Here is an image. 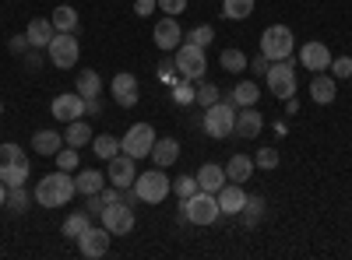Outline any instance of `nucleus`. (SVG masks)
<instances>
[{"mask_svg": "<svg viewBox=\"0 0 352 260\" xmlns=\"http://www.w3.org/2000/svg\"><path fill=\"white\" fill-rule=\"evenodd\" d=\"M74 193H78L74 176L64 172V169H56V172H50V176H43L36 183V204L39 208H64Z\"/></svg>", "mask_w": 352, "mask_h": 260, "instance_id": "f257e3e1", "label": "nucleus"}, {"mask_svg": "<svg viewBox=\"0 0 352 260\" xmlns=\"http://www.w3.org/2000/svg\"><path fill=\"white\" fill-rule=\"evenodd\" d=\"M28 172H32V162H28V152H21L14 141L0 144V180L8 187H25Z\"/></svg>", "mask_w": 352, "mask_h": 260, "instance_id": "f03ea898", "label": "nucleus"}, {"mask_svg": "<svg viewBox=\"0 0 352 260\" xmlns=\"http://www.w3.org/2000/svg\"><path fill=\"white\" fill-rule=\"evenodd\" d=\"M219 215H222L219 197L208 193V190H197L194 197L184 200V208H180V222H190V225H215Z\"/></svg>", "mask_w": 352, "mask_h": 260, "instance_id": "7ed1b4c3", "label": "nucleus"}, {"mask_svg": "<svg viewBox=\"0 0 352 260\" xmlns=\"http://www.w3.org/2000/svg\"><path fill=\"white\" fill-rule=\"evenodd\" d=\"M134 193H138V200L141 204H162V200L169 197V190H173V180L166 176V169H148V172H138V180H134V187H131Z\"/></svg>", "mask_w": 352, "mask_h": 260, "instance_id": "20e7f679", "label": "nucleus"}, {"mask_svg": "<svg viewBox=\"0 0 352 260\" xmlns=\"http://www.w3.org/2000/svg\"><path fill=\"white\" fill-rule=\"evenodd\" d=\"M292 46H296V39H292L289 25H268L261 32V53L268 56V60H292Z\"/></svg>", "mask_w": 352, "mask_h": 260, "instance_id": "39448f33", "label": "nucleus"}, {"mask_svg": "<svg viewBox=\"0 0 352 260\" xmlns=\"http://www.w3.org/2000/svg\"><path fill=\"white\" fill-rule=\"evenodd\" d=\"M232 130H236V106H232V102H222L219 99L215 106L204 109V134H208V137L222 141Z\"/></svg>", "mask_w": 352, "mask_h": 260, "instance_id": "423d86ee", "label": "nucleus"}, {"mask_svg": "<svg viewBox=\"0 0 352 260\" xmlns=\"http://www.w3.org/2000/svg\"><path fill=\"white\" fill-rule=\"evenodd\" d=\"M264 81H268V92L282 102L296 95V67H292V60H275L264 71Z\"/></svg>", "mask_w": 352, "mask_h": 260, "instance_id": "0eeeda50", "label": "nucleus"}, {"mask_svg": "<svg viewBox=\"0 0 352 260\" xmlns=\"http://www.w3.org/2000/svg\"><path fill=\"white\" fill-rule=\"evenodd\" d=\"M176 71L184 74V81H204V71H208V60H204V49L194 43H180L176 46Z\"/></svg>", "mask_w": 352, "mask_h": 260, "instance_id": "6e6552de", "label": "nucleus"}, {"mask_svg": "<svg viewBox=\"0 0 352 260\" xmlns=\"http://www.w3.org/2000/svg\"><path fill=\"white\" fill-rule=\"evenodd\" d=\"M155 148V130L152 123H134L124 137H120V152L131 155V158H148Z\"/></svg>", "mask_w": 352, "mask_h": 260, "instance_id": "1a4fd4ad", "label": "nucleus"}, {"mask_svg": "<svg viewBox=\"0 0 352 260\" xmlns=\"http://www.w3.org/2000/svg\"><path fill=\"white\" fill-rule=\"evenodd\" d=\"M46 53H50V64H53V67L67 71V67H74V64H78V56H81V46H78L74 32H56V36L50 39Z\"/></svg>", "mask_w": 352, "mask_h": 260, "instance_id": "9d476101", "label": "nucleus"}, {"mask_svg": "<svg viewBox=\"0 0 352 260\" xmlns=\"http://www.w3.org/2000/svg\"><path fill=\"white\" fill-rule=\"evenodd\" d=\"M99 218H102V228H106L109 236H131V233H134V208L124 204V200L106 204V208L99 211Z\"/></svg>", "mask_w": 352, "mask_h": 260, "instance_id": "9b49d317", "label": "nucleus"}, {"mask_svg": "<svg viewBox=\"0 0 352 260\" xmlns=\"http://www.w3.org/2000/svg\"><path fill=\"white\" fill-rule=\"evenodd\" d=\"M109 233L102 225H88L85 233L78 236V250H81V257H88V260H99V257H106L109 253Z\"/></svg>", "mask_w": 352, "mask_h": 260, "instance_id": "f8f14e48", "label": "nucleus"}, {"mask_svg": "<svg viewBox=\"0 0 352 260\" xmlns=\"http://www.w3.org/2000/svg\"><path fill=\"white\" fill-rule=\"evenodd\" d=\"M134 162H138V158H131V155H116V158H109L106 180H109L113 187H120V190H131L134 180H138V165H134Z\"/></svg>", "mask_w": 352, "mask_h": 260, "instance_id": "ddd939ff", "label": "nucleus"}, {"mask_svg": "<svg viewBox=\"0 0 352 260\" xmlns=\"http://www.w3.org/2000/svg\"><path fill=\"white\" fill-rule=\"evenodd\" d=\"M53 117L60 120V123H71V120H81L85 117V99L78 92H64V95H56L53 99Z\"/></svg>", "mask_w": 352, "mask_h": 260, "instance_id": "4468645a", "label": "nucleus"}, {"mask_svg": "<svg viewBox=\"0 0 352 260\" xmlns=\"http://www.w3.org/2000/svg\"><path fill=\"white\" fill-rule=\"evenodd\" d=\"M184 43V28H180V21L176 18H159L155 21V46L159 49H166V53H176V46Z\"/></svg>", "mask_w": 352, "mask_h": 260, "instance_id": "2eb2a0df", "label": "nucleus"}, {"mask_svg": "<svg viewBox=\"0 0 352 260\" xmlns=\"http://www.w3.org/2000/svg\"><path fill=\"white\" fill-rule=\"evenodd\" d=\"M300 64L307 67V71H314V74H320V71H328L331 67V49L324 46V43H307L303 49H300Z\"/></svg>", "mask_w": 352, "mask_h": 260, "instance_id": "dca6fc26", "label": "nucleus"}, {"mask_svg": "<svg viewBox=\"0 0 352 260\" xmlns=\"http://www.w3.org/2000/svg\"><path fill=\"white\" fill-rule=\"evenodd\" d=\"M219 208H222V215H240L243 211V204H247V190H243V183H226L219 193Z\"/></svg>", "mask_w": 352, "mask_h": 260, "instance_id": "f3484780", "label": "nucleus"}, {"mask_svg": "<svg viewBox=\"0 0 352 260\" xmlns=\"http://www.w3.org/2000/svg\"><path fill=\"white\" fill-rule=\"evenodd\" d=\"M226 183H229V176H226V169H222V165H215V162H204V165L197 169V187H201V190L219 193Z\"/></svg>", "mask_w": 352, "mask_h": 260, "instance_id": "a211bd4d", "label": "nucleus"}, {"mask_svg": "<svg viewBox=\"0 0 352 260\" xmlns=\"http://www.w3.org/2000/svg\"><path fill=\"white\" fill-rule=\"evenodd\" d=\"M113 99L120 102L124 109H131V106L138 102V78L127 74V71L116 74V78H113Z\"/></svg>", "mask_w": 352, "mask_h": 260, "instance_id": "6ab92c4d", "label": "nucleus"}, {"mask_svg": "<svg viewBox=\"0 0 352 260\" xmlns=\"http://www.w3.org/2000/svg\"><path fill=\"white\" fill-rule=\"evenodd\" d=\"M335 92H338V81H335V78H328L324 71L314 74V81H310V99H314L317 106H331V102H335Z\"/></svg>", "mask_w": 352, "mask_h": 260, "instance_id": "aec40b11", "label": "nucleus"}, {"mask_svg": "<svg viewBox=\"0 0 352 260\" xmlns=\"http://www.w3.org/2000/svg\"><path fill=\"white\" fill-rule=\"evenodd\" d=\"M176 155H180V141L176 137H155V148H152V162L159 165V169H169L173 162H176Z\"/></svg>", "mask_w": 352, "mask_h": 260, "instance_id": "412c9836", "label": "nucleus"}, {"mask_svg": "<svg viewBox=\"0 0 352 260\" xmlns=\"http://www.w3.org/2000/svg\"><path fill=\"white\" fill-rule=\"evenodd\" d=\"M25 36H28V43H32V49H43L56 36V28H53L50 18H32V21H28V28H25Z\"/></svg>", "mask_w": 352, "mask_h": 260, "instance_id": "4be33fe9", "label": "nucleus"}, {"mask_svg": "<svg viewBox=\"0 0 352 260\" xmlns=\"http://www.w3.org/2000/svg\"><path fill=\"white\" fill-rule=\"evenodd\" d=\"M261 127H264V117L257 113V106H247V109L236 113V134H240V137L250 141V137L261 134Z\"/></svg>", "mask_w": 352, "mask_h": 260, "instance_id": "5701e85b", "label": "nucleus"}, {"mask_svg": "<svg viewBox=\"0 0 352 260\" xmlns=\"http://www.w3.org/2000/svg\"><path fill=\"white\" fill-rule=\"evenodd\" d=\"M106 183H109V180H106V172H99V169H81L78 176H74V187H78V193H85V197L99 193Z\"/></svg>", "mask_w": 352, "mask_h": 260, "instance_id": "b1692460", "label": "nucleus"}, {"mask_svg": "<svg viewBox=\"0 0 352 260\" xmlns=\"http://www.w3.org/2000/svg\"><path fill=\"white\" fill-rule=\"evenodd\" d=\"M60 148H64V137L56 130H36L32 134V152L36 155H56Z\"/></svg>", "mask_w": 352, "mask_h": 260, "instance_id": "393cba45", "label": "nucleus"}, {"mask_svg": "<svg viewBox=\"0 0 352 260\" xmlns=\"http://www.w3.org/2000/svg\"><path fill=\"white\" fill-rule=\"evenodd\" d=\"M254 169H257V165H254V158H250V155H232V158H229V165H226V176H229L232 183H247Z\"/></svg>", "mask_w": 352, "mask_h": 260, "instance_id": "a878e982", "label": "nucleus"}, {"mask_svg": "<svg viewBox=\"0 0 352 260\" xmlns=\"http://www.w3.org/2000/svg\"><path fill=\"white\" fill-rule=\"evenodd\" d=\"M64 141H67V148H85V144H92V127L81 120H71L67 130H64Z\"/></svg>", "mask_w": 352, "mask_h": 260, "instance_id": "bb28decb", "label": "nucleus"}, {"mask_svg": "<svg viewBox=\"0 0 352 260\" xmlns=\"http://www.w3.org/2000/svg\"><path fill=\"white\" fill-rule=\"evenodd\" d=\"M50 21H53V28H56V32H78V11H74L71 4L53 8Z\"/></svg>", "mask_w": 352, "mask_h": 260, "instance_id": "cd10ccee", "label": "nucleus"}, {"mask_svg": "<svg viewBox=\"0 0 352 260\" xmlns=\"http://www.w3.org/2000/svg\"><path fill=\"white\" fill-rule=\"evenodd\" d=\"M257 99H261V88H257V84L254 81H240L236 84V88H232V106H236V109H247V106H257Z\"/></svg>", "mask_w": 352, "mask_h": 260, "instance_id": "c85d7f7f", "label": "nucleus"}, {"mask_svg": "<svg viewBox=\"0 0 352 260\" xmlns=\"http://www.w3.org/2000/svg\"><path fill=\"white\" fill-rule=\"evenodd\" d=\"M74 92H78L81 99H96V95L102 92V78H99L96 71H81V74H78V84H74Z\"/></svg>", "mask_w": 352, "mask_h": 260, "instance_id": "c756f323", "label": "nucleus"}, {"mask_svg": "<svg viewBox=\"0 0 352 260\" xmlns=\"http://www.w3.org/2000/svg\"><path fill=\"white\" fill-rule=\"evenodd\" d=\"M92 152H96L102 162H109V158L120 155V141H116L113 134H99V137H92Z\"/></svg>", "mask_w": 352, "mask_h": 260, "instance_id": "7c9ffc66", "label": "nucleus"}, {"mask_svg": "<svg viewBox=\"0 0 352 260\" xmlns=\"http://www.w3.org/2000/svg\"><path fill=\"white\" fill-rule=\"evenodd\" d=\"M222 14L229 21H247L254 14V0H222Z\"/></svg>", "mask_w": 352, "mask_h": 260, "instance_id": "2f4dec72", "label": "nucleus"}, {"mask_svg": "<svg viewBox=\"0 0 352 260\" xmlns=\"http://www.w3.org/2000/svg\"><path fill=\"white\" fill-rule=\"evenodd\" d=\"M219 64L229 71V74H240V71H247V56H243V49H236V46H229V49H222V56H219Z\"/></svg>", "mask_w": 352, "mask_h": 260, "instance_id": "473e14b6", "label": "nucleus"}, {"mask_svg": "<svg viewBox=\"0 0 352 260\" xmlns=\"http://www.w3.org/2000/svg\"><path fill=\"white\" fill-rule=\"evenodd\" d=\"M88 225H92V215H88V211H74V215L64 222V236H67V239H78Z\"/></svg>", "mask_w": 352, "mask_h": 260, "instance_id": "72a5a7b5", "label": "nucleus"}, {"mask_svg": "<svg viewBox=\"0 0 352 260\" xmlns=\"http://www.w3.org/2000/svg\"><path fill=\"white\" fill-rule=\"evenodd\" d=\"M28 204H32V193H28L25 187H11V190H8V208H11L14 215L28 211Z\"/></svg>", "mask_w": 352, "mask_h": 260, "instance_id": "f704fd0d", "label": "nucleus"}, {"mask_svg": "<svg viewBox=\"0 0 352 260\" xmlns=\"http://www.w3.org/2000/svg\"><path fill=\"white\" fill-rule=\"evenodd\" d=\"M212 39H215V28H212V25H197V28H190V32L184 36V43H194V46H201V49H208Z\"/></svg>", "mask_w": 352, "mask_h": 260, "instance_id": "c9c22d12", "label": "nucleus"}, {"mask_svg": "<svg viewBox=\"0 0 352 260\" xmlns=\"http://www.w3.org/2000/svg\"><path fill=\"white\" fill-rule=\"evenodd\" d=\"M261 215H264V200H261V197H247V204H243V211H240L243 225H257Z\"/></svg>", "mask_w": 352, "mask_h": 260, "instance_id": "e433bc0d", "label": "nucleus"}, {"mask_svg": "<svg viewBox=\"0 0 352 260\" xmlns=\"http://www.w3.org/2000/svg\"><path fill=\"white\" fill-rule=\"evenodd\" d=\"M173 190H176V197H180V200H187V197H194L201 187H197V176H176Z\"/></svg>", "mask_w": 352, "mask_h": 260, "instance_id": "4c0bfd02", "label": "nucleus"}, {"mask_svg": "<svg viewBox=\"0 0 352 260\" xmlns=\"http://www.w3.org/2000/svg\"><path fill=\"white\" fill-rule=\"evenodd\" d=\"M219 95H222V92H219V84H212V81H204L201 88H197V99H194V102H201L204 109H208V106H215V102H219Z\"/></svg>", "mask_w": 352, "mask_h": 260, "instance_id": "58836bf2", "label": "nucleus"}, {"mask_svg": "<svg viewBox=\"0 0 352 260\" xmlns=\"http://www.w3.org/2000/svg\"><path fill=\"white\" fill-rule=\"evenodd\" d=\"M254 165H257V169H278V152H275V148H261V152L254 155Z\"/></svg>", "mask_w": 352, "mask_h": 260, "instance_id": "ea45409f", "label": "nucleus"}, {"mask_svg": "<svg viewBox=\"0 0 352 260\" xmlns=\"http://www.w3.org/2000/svg\"><path fill=\"white\" fill-rule=\"evenodd\" d=\"M331 74H335V81H345V78H352V56H331Z\"/></svg>", "mask_w": 352, "mask_h": 260, "instance_id": "a19ab883", "label": "nucleus"}, {"mask_svg": "<svg viewBox=\"0 0 352 260\" xmlns=\"http://www.w3.org/2000/svg\"><path fill=\"white\" fill-rule=\"evenodd\" d=\"M173 99H176V106H190L197 99V92L190 88V81H184V84H176V88H173Z\"/></svg>", "mask_w": 352, "mask_h": 260, "instance_id": "79ce46f5", "label": "nucleus"}, {"mask_svg": "<svg viewBox=\"0 0 352 260\" xmlns=\"http://www.w3.org/2000/svg\"><path fill=\"white\" fill-rule=\"evenodd\" d=\"M53 158H56V165H60L64 172H74V169H78V152H74V148H71V152H56Z\"/></svg>", "mask_w": 352, "mask_h": 260, "instance_id": "37998d69", "label": "nucleus"}, {"mask_svg": "<svg viewBox=\"0 0 352 260\" xmlns=\"http://www.w3.org/2000/svg\"><path fill=\"white\" fill-rule=\"evenodd\" d=\"M159 11H166L169 18H180L187 11V0H159Z\"/></svg>", "mask_w": 352, "mask_h": 260, "instance_id": "c03bdc74", "label": "nucleus"}, {"mask_svg": "<svg viewBox=\"0 0 352 260\" xmlns=\"http://www.w3.org/2000/svg\"><path fill=\"white\" fill-rule=\"evenodd\" d=\"M155 8H159V0H134V14L138 18H148Z\"/></svg>", "mask_w": 352, "mask_h": 260, "instance_id": "a18cd8bd", "label": "nucleus"}, {"mask_svg": "<svg viewBox=\"0 0 352 260\" xmlns=\"http://www.w3.org/2000/svg\"><path fill=\"white\" fill-rule=\"evenodd\" d=\"M250 67H254L257 74H264V71H268V67H272V60H268V56H264V53H257V56H254V60H250Z\"/></svg>", "mask_w": 352, "mask_h": 260, "instance_id": "49530a36", "label": "nucleus"}, {"mask_svg": "<svg viewBox=\"0 0 352 260\" xmlns=\"http://www.w3.org/2000/svg\"><path fill=\"white\" fill-rule=\"evenodd\" d=\"M8 46H11V53H25V49L32 46V43H28V36H14V39H11Z\"/></svg>", "mask_w": 352, "mask_h": 260, "instance_id": "de8ad7c7", "label": "nucleus"}, {"mask_svg": "<svg viewBox=\"0 0 352 260\" xmlns=\"http://www.w3.org/2000/svg\"><path fill=\"white\" fill-rule=\"evenodd\" d=\"M25 67H28V71H39V49H32V53L25 56Z\"/></svg>", "mask_w": 352, "mask_h": 260, "instance_id": "09e8293b", "label": "nucleus"}, {"mask_svg": "<svg viewBox=\"0 0 352 260\" xmlns=\"http://www.w3.org/2000/svg\"><path fill=\"white\" fill-rule=\"evenodd\" d=\"M8 190H11V187H8L4 180H0V208H4V204H8Z\"/></svg>", "mask_w": 352, "mask_h": 260, "instance_id": "8fccbe9b", "label": "nucleus"}, {"mask_svg": "<svg viewBox=\"0 0 352 260\" xmlns=\"http://www.w3.org/2000/svg\"><path fill=\"white\" fill-rule=\"evenodd\" d=\"M0 113H4V102H0Z\"/></svg>", "mask_w": 352, "mask_h": 260, "instance_id": "3c124183", "label": "nucleus"}]
</instances>
